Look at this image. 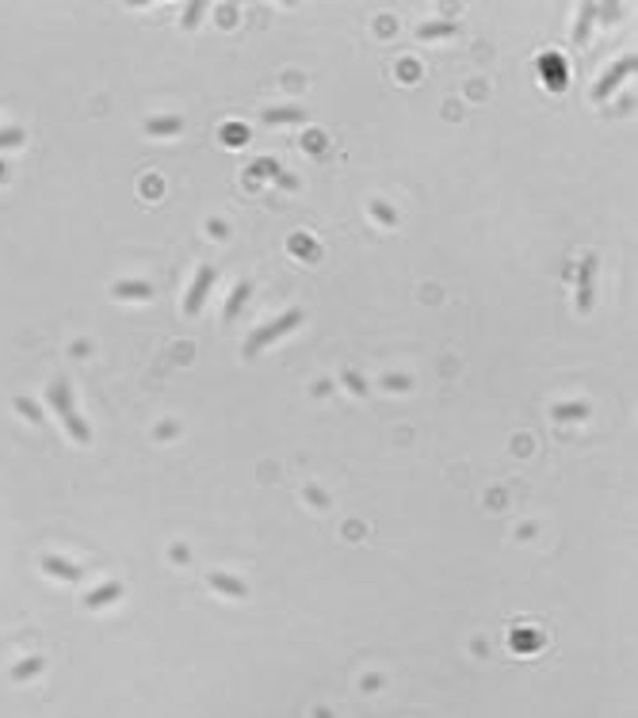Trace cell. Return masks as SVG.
Here are the masks:
<instances>
[{
  "instance_id": "6da1fadb",
  "label": "cell",
  "mask_w": 638,
  "mask_h": 718,
  "mask_svg": "<svg viewBox=\"0 0 638 718\" xmlns=\"http://www.w3.org/2000/svg\"><path fill=\"white\" fill-rule=\"evenodd\" d=\"M50 405H54V413H58V421L66 424V432H69V439H77V443H92V428L81 421V413L73 409V401H69V386L66 382H54L50 386Z\"/></svg>"
},
{
  "instance_id": "7a4b0ae2",
  "label": "cell",
  "mask_w": 638,
  "mask_h": 718,
  "mask_svg": "<svg viewBox=\"0 0 638 718\" xmlns=\"http://www.w3.org/2000/svg\"><path fill=\"white\" fill-rule=\"evenodd\" d=\"M299 321H302V314L299 310H287L283 317H275V321H268V325H260L257 332H252L249 340H245V355H257L264 344H272V340H279V337H287L290 329H299Z\"/></svg>"
},
{
  "instance_id": "3957f363",
  "label": "cell",
  "mask_w": 638,
  "mask_h": 718,
  "mask_svg": "<svg viewBox=\"0 0 638 718\" xmlns=\"http://www.w3.org/2000/svg\"><path fill=\"white\" fill-rule=\"evenodd\" d=\"M215 279H218V272L215 268H199V275H195V283H191V290H188V298H183V314L188 317H195L203 310V302H207V295H210V287H215Z\"/></svg>"
},
{
  "instance_id": "277c9868",
  "label": "cell",
  "mask_w": 638,
  "mask_h": 718,
  "mask_svg": "<svg viewBox=\"0 0 638 718\" xmlns=\"http://www.w3.org/2000/svg\"><path fill=\"white\" fill-rule=\"evenodd\" d=\"M630 73H635V54H630V58H619V61H615V66L604 73V77H600V84L592 88V99H597V103H600V99H608V96H612V92L619 88L623 81H627Z\"/></svg>"
},
{
  "instance_id": "5b68a950",
  "label": "cell",
  "mask_w": 638,
  "mask_h": 718,
  "mask_svg": "<svg viewBox=\"0 0 638 718\" xmlns=\"http://www.w3.org/2000/svg\"><path fill=\"white\" fill-rule=\"evenodd\" d=\"M592 272H597V260L585 256V260H581V272H577V310L581 314L592 310Z\"/></svg>"
},
{
  "instance_id": "8992f818",
  "label": "cell",
  "mask_w": 638,
  "mask_h": 718,
  "mask_svg": "<svg viewBox=\"0 0 638 718\" xmlns=\"http://www.w3.org/2000/svg\"><path fill=\"white\" fill-rule=\"evenodd\" d=\"M210 588H215V592H222V596H233V600H245V596H249V588L241 585L237 577H226V573H210Z\"/></svg>"
},
{
  "instance_id": "52a82bcc",
  "label": "cell",
  "mask_w": 638,
  "mask_h": 718,
  "mask_svg": "<svg viewBox=\"0 0 638 718\" xmlns=\"http://www.w3.org/2000/svg\"><path fill=\"white\" fill-rule=\"evenodd\" d=\"M42 570L50 573V577H61V581H81L84 577L81 566H69L66 558H54V554H50V558H42Z\"/></svg>"
},
{
  "instance_id": "ba28073f",
  "label": "cell",
  "mask_w": 638,
  "mask_h": 718,
  "mask_svg": "<svg viewBox=\"0 0 638 718\" xmlns=\"http://www.w3.org/2000/svg\"><path fill=\"white\" fill-rule=\"evenodd\" d=\"M306 119V111L302 108H272L264 111V126H287V123H302Z\"/></svg>"
},
{
  "instance_id": "9c48e42d",
  "label": "cell",
  "mask_w": 638,
  "mask_h": 718,
  "mask_svg": "<svg viewBox=\"0 0 638 718\" xmlns=\"http://www.w3.org/2000/svg\"><path fill=\"white\" fill-rule=\"evenodd\" d=\"M183 130V119H150V123H146V134H150V138H168V134H180Z\"/></svg>"
},
{
  "instance_id": "30bf717a",
  "label": "cell",
  "mask_w": 638,
  "mask_h": 718,
  "mask_svg": "<svg viewBox=\"0 0 638 718\" xmlns=\"http://www.w3.org/2000/svg\"><path fill=\"white\" fill-rule=\"evenodd\" d=\"M597 4H581V16H577V31H573V46H585L588 39V27H592V19H597Z\"/></svg>"
},
{
  "instance_id": "8fae6325",
  "label": "cell",
  "mask_w": 638,
  "mask_h": 718,
  "mask_svg": "<svg viewBox=\"0 0 638 718\" xmlns=\"http://www.w3.org/2000/svg\"><path fill=\"white\" fill-rule=\"evenodd\" d=\"M111 295H115V298H141V302H150L153 287H150V283H115V287H111Z\"/></svg>"
},
{
  "instance_id": "7c38bea8",
  "label": "cell",
  "mask_w": 638,
  "mask_h": 718,
  "mask_svg": "<svg viewBox=\"0 0 638 718\" xmlns=\"http://www.w3.org/2000/svg\"><path fill=\"white\" fill-rule=\"evenodd\" d=\"M451 34H459V23H451V19H443V23H421V27H417V39H451Z\"/></svg>"
},
{
  "instance_id": "4fadbf2b",
  "label": "cell",
  "mask_w": 638,
  "mask_h": 718,
  "mask_svg": "<svg viewBox=\"0 0 638 718\" xmlns=\"http://www.w3.org/2000/svg\"><path fill=\"white\" fill-rule=\"evenodd\" d=\"M249 295H252V287H249V283H237V287H233L230 302H226V321H233V317L241 314V306L249 302Z\"/></svg>"
},
{
  "instance_id": "5bb4252c",
  "label": "cell",
  "mask_w": 638,
  "mask_h": 718,
  "mask_svg": "<svg viewBox=\"0 0 638 718\" xmlns=\"http://www.w3.org/2000/svg\"><path fill=\"white\" fill-rule=\"evenodd\" d=\"M119 596H123V585H103V588H96L92 596H84V608H103V604L119 600Z\"/></svg>"
},
{
  "instance_id": "9a60e30c",
  "label": "cell",
  "mask_w": 638,
  "mask_h": 718,
  "mask_svg": "<svg viewBox=\"0 0 638 718\" xmlns=\"http://www.w3.org/2000/svg\"><path fill=\"white\" fill-rule=\"evenodd\" d=\"M42 669H46V661H42V657H27V661H19L16 669H12V680H31V677H39Z\"/></svg>"
},
{
  "instance_id": "2e32d148",
  "label": "cell",
  "mask_w": 638,
  "mask_h": 718,
  "mask_svg": "<svg viewBox=\"0 0 638 718\" xmlns=\"http://www.w3.org/2000/svg\"><path fill=\"white\" fill-rule=\"evenodd\" d=\"M555 417H558V421H581V417H588V405H581V401L555 405Z\"/></svg>"
},
{
  "instance_id": "e0dca14e",
  "label": "cell",
  "mask_w": 638,
  "mask_h": 718,
  "mask_svg": "<svg viewBox=\"0 0 638 718\" xmlns=\"http://www.w3.org/2000/svg\"><path fill=\"white\" fill-rule=\"evenodd\" d=\"M16 413H23L31 424H39L42 421V413H39V405L31 401V397H16Z\"/></svg>"
},
{
  "instance_id": "ac0fdd59",
  "label": "cell",
  "mask_w": 638,
  "mask_h": 718,
  "mask_svg": "<svg viewBox=\"0 0 638 718\" xmlns=\"http://www.w3.org/2000/svg\"><path fill=\"white\" fill-rule=\"evenodd\" d=\"M222 141L226 146H245L249 134H245V126H222Z\"/></svg>"
},
{
  "instance_id": "d6986e66",
  "label": "cell",
  "mask_w": 638,
  "mask_h": 718,
  "mask_svg": "<svg viewBox=\"0 0 638 718\" xmlns=\"http://www.w3.org/2000/svg\"><path fill=\"white\" fill-rule=\"evenodd\" d=\"M19 146H23V130H16V126L0 130V149H19Z\"/></svg>"
},
{
  "instance_id": "ffe728a7",
  "label": "cell",
  "mask_w": 638,
  "mask_h": 718,
  "mask_svg": "<svg viewBox=\"0 0 638 718\" xmlns=\"http://www.w3.org/2000/svg\"><path fill=\"white\" fill-rule=\"evenodd\" d=\"M371 215L379 218V222H386V226H398V215L390 207H382V203H371Z\"/></svg>"
},
{
  "instance_id": "44dd1931",
  "label": "cell",
  "mask_w": 638,
  "mask_h": 718,
  "mask_svg": "<svg viewBox=\"0 0 638 718\" xmlns=\"http://www.w3.org/2000/svg\"><path fill=\"white\" fill-rule=\"evenodd\" d=\"M302 146H306L310 153H321V149H325V138H321L317 130H306V134H302Z\"/></svg>"
},
{
  "instance_id": "7402d4cb",
  "label": "cell",
  "mask_w": 638,
  "mask_h": 718,
  "mask_svg": "<svg viewBox=\"0 0 638 718\" xmlns=\"http://www.w3.org/2000/svg\"><path fill=\"white\" fill-rule=\"evenodd\" d=\"M199 12H203V4H188V16H183V27H188V31L199 23Z\"/></svg>"
},
{
  "instance_id": "603a6c76",
  "label": "cell",
  "mask_w": 638,
  "mask_h": 718,
  "mask_svg": "<svg viewBox=\"0 0 638 718\" xmlns=\"http://www.w3.org/2000/svg\"><path fill=\"white\" fill-rule=\"evenodd\" d=\"M382 386H386V390H409L413 382H409V379H401V375H394V379H382Z\"/></svg>"
},
{
  "instance_id": "cb8c5ba5",
  "label": "cell",
  "mask_w": 638,
  "mask_h": 718,
  "mask_svg": "<svg viewBox=\"0 0 638 718\" xmlns=\"http://www.w3.org/2000/svg\"><path fill=\"white\" fill-rule=\"evenodd\" d=\"M306 501L314 504V508H325V493H321V489H314V486H306Z\"/></svg>"
},
{
  "instance_id": "d4e9b609",
  "label": "cell",
  "mask_w": 638,
  "mask_h": 718,
  "mask_svg": "<svg viewBox=\"0 0 638 718\" xmlns=\"http://www.w3.org/2000/svg\"><path fill=\"white\" fill-rule=\"evenodd\" d=\"M290 248H302V252H306L310 260H314V256H317V252H314V245H310L306 237H290Z\"/></svg>"
},
{
  "instance_id": "484cf974",
  "label": "cell",
  "mask_w": 638,
  "mask_h": 718,
  "mask_svg": "<svg viewBox=\"0 0 638 718\" xmlns=\"http://www.w3.org/2000/svg\"><path fill=\"white\" fill-rule=\"evenodd\" d=\"M252 168H257V172H264V176H275V172H279V165H275V161H257Z\"/></svg>"
},
{
  "instance_id": "4316f807",
  "label": "cell",
  "mask_w": 638,
  "mask_h": 718,
  "mask_svg": "<svg viewBox=\"0 0 638 718\" xmlns=\"http://www.w3.org/2000/svg\"><path fill=\"white\" fill-rule=\"evenodd\" d=\"M344 386H348V390H356V394H363V382H359L356 375H344Z\"/></svg>"
},
{
  "instance_id": "83f0119b",
  "label": "cell",
  "mask_w": 638,
  "mask_h": 718,
  "mask_svg": "<svg viewBox=\"0 0 638 718\" xmlns=\"http://www.w3.org/2000/svg\"><path fill=\"white\" fill-rule=\"evenodd\" d=\"M4 176H8V165H4V161H0V180H4Z\"/></svg>"
}]
</instances>
